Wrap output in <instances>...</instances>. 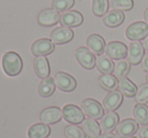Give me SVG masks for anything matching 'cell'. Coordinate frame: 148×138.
I'll return each mask as SVG.
<instances>
[{
    "instance_id": "1",
    "label": "cell",
    "mask_w": 148,
    "mask_h": 138,
    "mask_svg": "<svg viewBox=\"0 0 148 138\" xmlns=\"http://www.w3.org/2000/svg\"><path fill=\"white\" fill-rule=\"evenodd\" d=\"M23 67V59L16 52L9 51L4 54L2 58V68L7 75L16 76L21 72Z\"/></svg>"
},
{
    "instance_id": "2",
    "label": "cell",
    "mask_w": 148,
    "mask_h": 138,
    "mask_svg": "<svg viewBox=\"0 0 148 138\" xmlns=\"http://www.w3.org/2000/svg\"><path fill=\"white\" fill-rule=\"evenodd\" d=\"M126 36L131 41H140L148 36V25L143 21L133 23L126 30Z\"/></svg>"
},
{
    "instance_id": "3",
    "label": "cell",
    "mask_w": 148,
    "mask_h": 138,
    "mask_svg": "<svg viewBox=\"0 0 148 138\" xmlns=\"http://www.w3.org/2000/svg\"><path fill=\"white\" fill-rule=\"evenodd\" d=\"M81 108L84 114L91 119H101L103 116V107L93 99H86L81 103Z\"/></svg>"
},
{
    "instance_id": "4",
    "label": "cell",
    "mask_w": 148,
    "mask_h": 138,
    "mask_svg": "<svg viewBox=\"0 0 148 138\" xmlns=\"http://www.w3.org/2000/svg\"><path fill=\"white\" fill-rule=\"evenodd\" d=\"M55 83L59 89L65 93H70L76 89V79L66 72H57L55 74Z\"/></svg>"
},
{
    "instance_id": "5",
    "label": "cell",
    "mask_w": 148,
    "mask_h": 138,
    "mask_svg": "<svg viewBox=\"0 0 148 138\" xmlns=\"http://www.w3.org/2000/svg\"><path fill=\"white\" fill-rule=\"evenodd\" d=\"M76 59L78 61V63L82 66L85 69H92L95 68V64H97V59H95V56L92 52L89 49L85 47H80L76 50Z\"/></svg>"
},
{
    "instance_id": "6",
    "label": "cell",
    "mask_w": 148,
    "mask_h": 138,
    "mask_svg": "<svg viewBox=\"0 0 148 138\" xmlns=\"http://www.w3.org/2000/svg\"><path fill=\"white\" fill-rule=\"evenodd\" d=\"M106 53L111 59L123 60L128 55V48L124 43L119 41L110 42L106 47Z\"/></svg>"
},
{
    "instance_id": "7",
    "label": "cell",
    "mask_w": 148,
    "mask_h": 138,
    "mask_svg": "<svg viewBox=\"0 0 148 138\" xmlns=\"http://www.w3.org/2000/svg\"><path fill=\"white\" fill-rule=\"evenodd\" d=\"M62 113H63L64 119L71 124L82 123L83 120H84L83 111H81L80 108L77 107L76 105L68 104V105L64 106L63 110H62Z\"/></svg>"
},
{
    "instance_id": "8",
    "label": "cell",
    "mask_w": 148,
    "mask_h": 138,
    "mask_svg": "<svg viewBox=\"0 0 148 138\" xmlns=\"http://www.w3.org/2000/svg\"><path fill=\"white\" fill-rule=\"evenodd\" d=\"M138 123L136 120L125 119L118 124L116 128V133L121 138H128L133 136L138 131Z\"/></svg>"
},
{
    "instance_id": "9",
    "label": "cell",
    "mask_w": 148,
    "mask_h": 138,
    "mask_svg": "<svg viewBox=\"0 0 148 138\" xmlns=\"http://www.w3.org/2000/svg\"><path fill=\"white\" fill-rule=\"evenodd\" d=\"M54 50H55V45L52 42V40L46 39V38L37 40L32 45V53L37 57L49 55Z\"/></svg>"
},
{
    "instance_id": "10",
    "label": "cell",
    "mask_w": 148,
    "mask_h": 138,
    "mask_svg": "<svg viewBox=\"0 0 148 138\" xmlns=\"http://www.w3.org/2000/svg\"><path fill=\"white\" fill-rule=\"evenodd\" d=\"M59 21L63 27H78L83 23V15L77 10H67L60 15Z\"/></svg>"
},
{
    "instance_id": "11",
    "label": "cell",
    "mask_w": 148,
    "mask_h": 138,
    "mask_svg": "<svg viewBox=\"0 0 148 138\" xmlns=\"http://www.w3.org/2000/svg\"><path fill=\"white\" fill-rule=\"evenodd\" d=\"M74 37V33L71 29L67 27H56L51 33V40L54 44L62 45L70 42Z\"/></svg>"
},
{
    "instance_id": "12",
    "label": "cell",
    "mask_w": 148,
    "mask_h": 138,
    "mask_svg": "<svg viewBox=\"0 0 148 138\" xmlns=\"http://www.w3.org/2000/svg\"><path fill=\"white\" fill-rule=\"evenodd\" d=\"M60 21L58 11L53 8H46L42 10L38 15V23L43 27H52Z\"/></svg>"
},
{
    "instance_id": "13",
    "label": "cell",
    "mask_w": 148,
    "mask_h": 138,
    "mask_svg": "<svg viewBox=\"0 0 148 138\" xmlns=\"http://www.w3.org/2000/svg\"><path fill=\"white\" fill-rule=\"evenodd\" d=\"M123 103V95L120 91H113L108 93L103 101V107L106 111L114 112Z\"/></svg>"
},
{
    "instance_id": "14",
    "label": "cell",
    "mask_w": 148,
    "mask_h": 138,
    "mask_svg": "<svg viewBox=\"0 0 148 138\" xmlns=\"http://www.w3.org/2000/svg\"><path fill=\"white\" fill-rule=\"evenodd\" d=\"M144 56V46L140 42L134 41L130 44L128 49V61L130 64L137 65L142 61Z\"/></svg>"
},
{
    "instance_id": "15",
    "label": "cell",
    "mask_w": 148,
    "mask_h": 138,
    "mask_svg": "<svg viewBox=\"0 0 148 138\" xmlns=\"http://www.w3.org/2000/svg\"><path fill=\"white\" fill-rule=\"evenodd\" d=\"M63 113L58 107H49L43 110L40 115V119L44 124H56L61 120Z\"/></svg>"
},
{
    "instance_id": "16",
    "label": "cell",
    "mask_w": 148,
    "mask_h": 138,
    "mask_svg": "<svg viewBox=\"0 0 148 138\" xmlns=\"http://www.w3.org/2000/svg\"><path fill=\"white\" fill-rule=\"evenodd\" d=\"M86 44L88 49L97 55H103L106 49V41L101 36L97 34H92L88 36L86 40Z\"/></svg>"
},
{
    "instance_id": "17",
    "label": "cell",
    "mask_w": 148,
    "mask_h": 138,
    "mask_svg": "<svg viewBox=\"0 0 148 138\" xmlns=\"http://www.w3.org/2000/svg\"><path fill=\"white\" fill-rule=\"evenodd\" d=\"M119 124V115L115 112H108L101 120V129L103 133H111Z\"/></svg>"
},
{
    "instance_id": "18",
    "label": "cell",
    "mask_w": 148,
    "mask_h": 138,
    "mask_svg": "<svg viewBox=\"0 0 148 138\" xmlns=\"http://www.w3.org/2000/svg\"><path fill=\"white\" fill-rule=\"evenodd\" d=\"M81 128H82L85 136H87L88 138H99L101 135V126L95 119L87 118V119L83 120Z\"/></svg>"
},
{
    "instance_id": "19",
    "label": "cell",
    "mask_w": 148,
    "mask_h": 138,
    "mask_svg": "<svg viewBox=\"0 0 148 138\" xmlns=\"http://www.w3.org/2000/svg\"><path fill=\"white\" fill-rule=\"evenodd\" d=\"M124 21H125V14L123 11L115 10V9L109 11L103 19V23L109 27H119L124 23Z\"/></svg>"
},
{
    "instance_id": "20",
    "label": "cell",
    "mask_w": 148,
    "mask_h": 138,
    "mask_svg": "<svg viewBox=\"0 0 148 138\" xmlns=\"http://www.w3.org/2000/svg\"><path fill=\"white\" fill-rule=\"evenodd\" d=\"M35 72L40 78H46L50 74V64L48 58L45 56H39L35 59L34 62Z\"/></svg>"
},
{
    "instance_id": "21",
    "label": "cell",
    "mask_w": 148,
    "mask_h": 138,
    "mask_svg": "<svg viewBox=\"0 0 148 138\" xmlns=\"http://www.w3.org/2000/svg\"><path fill=\"white\" fill-rule=\"evenodd\" d=\"M51 133V128L49 125L44 123H38L33 125L27 131L29 138H47Z\"/></svg>"
},
{
    "instance_id": "22",
    "label": "cell",
    "mask_w": 148,
    "mask_h": 138,
    "mask_svg": "<svg viewBox=\"0 0 148 138\" xmlns=\"http://www.w3.org/2000/svg\"><path fill=\"white\" fill-rule=\"evenodd\" d=\"M56 89L55 79L48 76L41 81L39 85V93L43 97H49L54 93Z\"/></svg>"
},
{
    "instance_id": "23",
    "label": "cell",
    "mask_w": 148,
    "mask_h": 138,
    "mask_svg": "<svg viewBox=\"0 0 148 138\" xmlns=\"http://www.w3.org/2000/svg\"><path fill=\"white\" fill-rule=\"evenodd\" d=\"M97 67L103 74H111L115 70V64L113 60L106 55H99L97 60Z\"/></svg>"
},
{
    "instance_id": "24",
    "label": "cell",
    "mask_w": 148,
    "mask_h": 138,
    "mask_svg": "<svg viewBox=\"0 0 148 138\" xmlns=\"http://www.w3.org/2000/svg\"><path fill=\"white\" fill-rule=\"evenodd\" d=\"M118 87H119L122 95H124L125 97H135L136 93H137V91H138L135 83H133L130 79L126 78V77L120 79L119 83H118Z\"/></svg>"
},
{
    "instance_id": "25",
    "label": "cell",
    "mask_w": 148,
    "mask_h": 138,
    "mask_svg": "<svg viewBox=\"0 0 148 138\" xmlns=\"http://www.w3.org/2000/svg\"><path fill=\"white\" fill-rule=\"evenodd\" d=\"M133 114L138 124L141 125L148 124V107L145 104H137L134 107Z\"/></svg>"
},
{
    "instance_id": "26",
    "label": "cell",
    "mask_w": 148,
    "mask_h": 138,
    "mask_svg": "<svg viewBox=\"0 0 148 138\" xmlns=\"http://www.w3.org/2000/svg\"><path fill=\"white\" fill-rule=\"evenodd\" d=\"M99 83L103 89L109 91H116V89L118 87V81L117 77L115 75L112 74H103L99 78Z\"/></svg>"
},
{
    "instance_id": "27",
    "label": "cell",
    "mask_w": 148,
    "mask_h": 138,
    "mask_svg": "<svg viewBox=\"0 0 148 138\" xmlns=\"http://www.w3.org/2000/svg\"><path fill=\"white\" fill-rule=\"evenodd\" d=\"M109 9V0H92V11L97 16H105Z\"/></svg>"
},
{
    "instance_id": "28",
    "label": "cell",
    "mask_w": 148,
    "mask_h": 138,
    "mask_svg": "<svg viewBox=\"0 0 148 138\" xmlns=\"http://www.w3.org/2000/svg\"><path fill=\"white\" fill-rule=\"evenodd\" d=\"M130 71V63L127 60H121L117 63V65L115 66V76L118 79H122L124 77L127 76V74Z\"/></svg>"
},
{
    "instance_id": "29",
    "label": "cell",
    "mask_w": 148,
    "mask_h": 138,
    "mask_svg": "<svg viewBox=\"0 0 148 138\" xmlns=\"http://www.w3.org/2000/svg\"><path fill=\"white\" fill-rule=\"evenodd\" d=\"M64 134H65L66 138H85V134L82 128L74 125V124L66 126L64 129Z\"/></svg>"
},
{
    "instance_id": "30",
    "label": "cell",
    "mask_w": 148,
    "mask_h": 138,
    "mask_svg": "<svg viewBox=\"0 0 148 138\" xmlns=\"http://www.w3.org/2000/svg\"><path fill=\"white\" fill-rule=\"evenodd\" d=\"M75 3V0H53L52 1V8L58 12H65L70 9Z\"/></svg>"
},
{
    "instance_id": "31",
    "label": "cell",
    "mask_w": 148,
    "mask_h": 138,
    "mask_svg": "<svg viewBox=\"0 0 148 138\" xmlns=\"http://www.w3.org/2000/svg\"><path fill=\"white\" fill-rule=\"evenodd\" d=\"M133 6V0H112L111 1V7L115 10H131Z\"/></svg>"
},
{
    "instance_id": "32",
    "label": "cell",
    "mask_w": 148,
    "mask_h": 138,
    "mask_svg": "<svg viewBox=\"0 0 148 138\" xmlns=\"http://www.w3.org/2000/svg\"><path fill=\"white\" fill-rule=\"evenodd\" d=\"M136 102L139 104H145L148 102V83L142 84L138 89L135 95Z\"/></svg>"
},
{
    "instance_id": "33",
    "label": "cell",
    "mask_w": 148,
    "mask_h": 138,
    "mask_svg": "<svg viewBox=\"0 0 148 138\" xmlns=\"http://www.w3.org/2000/svg\"><path fill=\"white\" fill-rule=\"evenodd\" d=\"M137 134L139 138H148V125H144L143 127L139 128Z\"/></svg>"
},
{
    "instance_id": "34",
    "label": "cell",
    "mask_w": 148,
    "mask_h": 138,
    "mask_svg": "<svg viewBox=\"0 0 148 138\" xmlns=\"http://www.w3.org/2000/svg\"><path fill=\"white\" fill-rule=\"evenodd\" d=\"M141 67L144 71L148 72V51L146 54H144L143 59H142V61H141Z\"/></svg>"
},
{
    "instance_id": "35",
    "label": "cell",
    "mask_w": 148,
    "mask_h": 138,
    "mask_svg": "<svg viewBox=\"0 0 148 138\" xmlns=\"http://www.w3.org/2000/svg\"><path fill=\"white\" fill-rule=\"evenodd\" d=\"M99 138H120L117 134L113 133H103V135H99Z\"/></svg>"
},
{
    "instance_id": "36",
    "label": "cell",
    "mask_w": 148,
    "mask_h": 138,
    "mask_svg": "<svg viewBox=\"0 0 148 138\" xmlns=\"http://www.w3.org/2000/svg\"><path fill=\"white\" fill-rule=\"evenodd\" d=\"M143 46H144V48H145V49L148 51V36L145 38V39H144V44H143Z\"/></svg>"
},
{
    "instance_id": "37",
    "label": "cell",
    "mask_w": 148,
    "mask_h": 138,
    "mask_svg": "<svg viewBox=\"0 0 148 138\" xmlns=\"http://www.w3.org/2000/svg\"><path fill=\"white\" fill-rule=\"evenodd\" d=\"M144 19H145V21L146 23L148 25V8L145 10V12H144Z\"/></svg>"
},
{
    "instance_id": "38",
    "label": "cell",
    "mask_w": 148,
    "mask_h": 138,
    "mask_svg": "<svg viewBox=\"0 0 148 138\" xmlns=\"http://www.w3.org/2000/svg\"><path fill=\"white\" fill-rule=\"evenodd\" d=\"M146 81H147V83H148V73L146 74Z\"/></svg>"
},
{
    "instance_id": "39",
    "label": "cell",
    "mask_w": 148,
    "mask_h": 138,
    "mask_svg": "<svg viewBox=\"0 0 148 138\" xmlns=\"http://www.w3.org/2000/svg\"><path fill=\"white\" fill-rule=\"evenodd\" d=\"M128 138H137V137H133V136H131V137H128Z\"/></svg>"
}]
</instances>
